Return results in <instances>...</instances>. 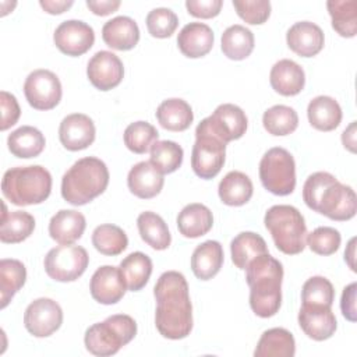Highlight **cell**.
<instances>
[{
	"label": "cell",
	"instance_id": "1",
	"mask_svg": "<svg viewBox=\"0 0 357 357\" xmlns=\"http://www.w3.org/2000/svg\"><path fill=\"white\" fill-rule=\"evenodd\" d=\"M153 296L158 332L172 340L187 337L192 331V305L184 275L177 271L162 273L153 287Z\"/></svg>",
	"mask_w": 357,
	"mask_h": 357
},
{
	"label": "cell",
	"instance_id": "2",
	"mask_svg": "<svg viewBox=\"0 0 357 357\" xmlns=\"http://www.w3.org/2000/svg\"><path fill=\"white\" fill-rule=\"evenodd\" d=\"M303 199L310 209L337 222L354 218L357 211L354 190L328 172L308 176L303 185Z\"/></svg>",
	"mask_w": 357,
	"mask_h": 357
},
{
	"label": "cell",
	"instance_id": "3",
	"mask_svg": "<svg viewBox=\"0 0 357 357\" xmlns=\"http://www.w3.org/2000/svg\"><path fill=\"white\" fill-rule=\"evenodd\" d=\"M250 307L261 318L273 317L282 304L283 266L269 252L254 258L245 268Z\"/></svg>",
	"mask_w": 357,
	"mask_h": 357
},
{
	"label": "cell",
	"instance_id": "4",
	"mask_svg": "<svg viewBox=\"0 0 357 357\" xmlns=\"http://www.w3.org/2000/svg\"><path fill=\"white\" fill-rule=\"evenodd\" d=\"M109 184V170L103 160L95 156L78 159L61 178V197L79 206L99 197Z\"/></svg>",
	"mask_w": 357,
	"mask_h": 357
},
{
	"label": "cell",
	"instance_id": "5",
	"mask_svg": "<svg viewBox=\"0 0 357 357\" xmlns=\"http://www.w3.org/2000/svg\"><path fill=\"white\" fill-rule=\"evenodd\" d=\"M3 195L14 205L26 206L46 201L52 191V174L39 165L8 169L1 180Z\"/></svg>",
	"mask_w": 357,
	"mask_h": 357
},
{
	"label": "cell",
	"instance_id": "6",
	"mask_svg": "<svg viewBox=\"0 0 357 357\" xmlns=\"http://www.w3.org/2000/svg\"><path fill=\"white\" fill-rule=\"evenodd\" d=\"M279 251L287 255L300 254L305 248L307 226L301 212L291 205H273L264 218Z\"/></svg>",
	"mask_w": 357,
	"mask_h": 357
},
{
	"label": "cell",
	"instance_id": "7",
	"mask_svg": "<svg viewBox=\"0 0 357 357\" xmlns=\"http://www.w3.org/2000/svg\"><path fill=\"white\" fill-rule=\"evenodd\" d=\"M137 335V322L127 314H114L91 325L84 336L86 350L99 357L116 354Z\"/></svg>",
	"mask_w": 357,
	"mask_h": 357
},
{
	"label": "cell",
	"instance_id": "8",
	"mask_svg": "<svg viewBox=\"0 0 357 357\" xmlns=\"http://www.w3.org/2000/svg\"><path fill=\"white\" fill-rule=\"evenodd\" d=\"M262 185L275 195H289L296 188V163L289 151L280 146L271 148L259 162Z\"/></svg>",
	"mask_w": 357,
	"mask_h": 357
},
{
	"label": "cell",
	"instance_id": "9",
	"mask_svg": "<svg viewBox=\"0 0 357 357\" xmlns=\"http://www.w3.org/2000/svg\"><path fill=\"white\" fill-rule=\"evenodd\" d=\"M89 257L84 247L74 244H61L52 248L45 259L43 266L47 276L57 282H74L88 268Z\"/></svg>",
	"mask_w": 357,
	"mask_h": 357
},
{
	"label": "cell",
	"instance_id": "10",
	"mask_svg": "<svg viewBox=\"0 0 357 357\" xmlns=\"http://www.w3.org/2000/svg\"><path fill=\"white\" fill-rule=\"evenodd\" d=\"M226 159V144L197 126L195 142L191 152V167L194 173L209 180L218 176Z\"/></svg>",
	"mask_w": 357,
	"mask_h": 357
},
{
	"label": "cell",
	"instance_id": "11",
	"mask_svg": "<svg viewBox=\"0 0 357 357\" xmlns=\"http://www.w3.org/2000/svg\"><path fill=\"white\" fill-rule=\"evenodd\" d=\"M247 124V116L241 107L233 103H223L209 117L204 119L198 127L227 144L241 138L245 134Z\"/></svg>",
	"mask_w": 357,
	"mask_h": 357
},
{
	"label": "cell",
	"instance_id": "12",
	"mask_svg": "<svg viewBox=\"0 0 357 357\" xmlns=\"http://www.w3.org/2000/svg\"><path fill=\"white\" fill-rule=\"evenodd\" d=\"M28 103L36 110H50L61 100V82L50 70H33L24 82Z\"/></svg>",
	"mask_w": 357,
	"mask_h": 357
},
{
	"label": "cell",
	"instance_id": "13",
	"mask_svg": "<svg viewBox=\"0 0 357 357\" xmlns=\"http://www.w3.org/2000/svg\"><path fill=\"white\" fill-rule=\"evenodd\" d=\"M63 324V310L52 298L40 297L33 300L25 310L24 325L35 337L53 335Z\"/></svg>",
	"mask_w": 357,
	"mask_h": 357
},
{
	"label": "cell",
	"instance_id": "14",
	"mask_svg": "<svg viewBox=\"0 0 357 357\" xmlns=\"http://www.w3.org/2000/svg\"><path fill=\"white\" fill-rule=\"evenodd\" d=\"M53 40L61 53L77 57L92 47L95 42V32L92 26L84 21L67 20L56 28Z\"/></svg>",
	"mask_w": 357,
	"mask_h": 357
},
{
	"label": "cell",
	"instance_id": "15",
	"mask_svg": "<svg viewBox=\"0 0 357 357\" xmlns=\"http://www.w3.org/2000/svg\"><path fill=\"white\" fill-rule=\"evenodd\" d=\"M86 75L96 89L110 91L116 88L124 77L123 61L117 54L109 50H99L89 59Z\"/></svg>",
	"mask_w": 357,
	"mask_h": 357
},
{
	"label": "cell",
	"instance_id": "16",
	"mask_svg": "<svg viewBox=\"0 0 357 357\" xmlns=\"http://www.w3.org/2000/svg\"><path fill=\"white\" fill-rule=\"evenodd\" d=\"M126 282L119 268L113 265H103L98 268L89 283L91 296L95 301L110 305L119 303L126 293Z\"/></svg>",
	"mask_w": 357,
	"mask_h": 357
},
{
	"label": "cell",
	"instance_id": "17",
	"mask_svg": "<svg viewBox=\"0 0 357 357\" xmlns=\"http://www.w3.org/2000/svg\"><path fill=\"white\" fill-rule=\"evenodd\" d=\"M96 135L92 119L82 113L66 116L59 127V138L61 145L68 151H81L88 148Z\"/></svg>",
	"mask_w": 357,
	"mask_h": 357
},
{
	"label": "cell",
	"instance_id": "18",
	"mask_svg": "<svg viewBox=\"0 0 357 357\" xmlns=\"http://www.w3.org/2000/svg\"><path fill=\"white\" fill-rule=\"evenodd\" d=\"M298 325L310 339L317 342L329 339L337 328L336 317L331 307L308 304H301L298 311Z\"/></svg>",
	"mask_w": 357,
	"mask_h": 357
},
{
	"label": "cell",
	"instance_id": "19",
	"mask_svg": "<svg viewBox=\"0 0 357 357\" xmlns=\"http://www.w3.org/2000/svg\"><path fill=\"white\" fill-rule=\"evenodd\" d=\"M287 46L300 57H312L324 47V32L311 21L293 24L286 33Z\"/></svg>",
	"mask_w": 357,
	"mask_h": 357
},
{
	"label": "cell",
	"instance_id": "20",
	"mask_svg": "<svg viewBox=\"0 0 357 357\" xmlns=\"http://www.w3.org/2000/svg\"><path fill=\"white\" fill-rule=\"evenodd\" d=\"M213 31L204 22H190L184 25L177 35V46L180 52L190 59H198L208 54L213 46Z\"/></svg>",
	"mask_w": 357,
	"mask_h": 357
},
{
	"label": "cell",
	"instance_id": "21",
	"mask_svg": "<svg viewBox=\"0 0 357 357\" xmlns=\"http://www.w3.org/2000/svg\"><path fill=\"white\" fill-rule=\"evenodd\" d=\"M163 183V173L145 160L134 165L127 176L128 190L141 199L156 197L162 191Z\"/></svg>",
	"mask_w": 357,
	"mask_h": 357
},
{
	"label": "cell",
	"instance_id": "22",
	"mask_svg": "<svg viewBox=\"0 0 357 357\" xmlns=\"http://www.w3.org/2000/svg\"><path fill=\"white\" fill-rule=\"evenodd\" d=\"M271 86L283 96L300 93L305 85V74L301 66L290 59H282L273 64L269 74Z\"/></svg>",
	"mask_w": 357,
	"mask_h": 357
},
{
	"label": "cell",
	"instance_id": "23",
	"mask_svg": "<svg viewBox=\"0 0 357 357\" xmlns=\"http://www.w3.org/2000/svg\"><path fill=\"white\" fill-rule=\"evenodd\" d=\"M102 39L114 50H131L139 40V28L132 18L119 15L105 22Z\"/></svg>",
	"mask_w": 357,
	"mask_h": 357
},
{
	"label": "cell",
	"instance_id": "24",
	"mask_svg": "<svg viewBox=\"0 0 357 357\" xmlns=\"http://www.w3.org/2000/svg\"><path fill=\"white\" fill-rule=\"evenodd\" d=\"M85 216L75 209H61L49 222V234L59 244H73L84 234Z\"/></svg>",
	"mask_w": 357,
	"mask_h": 357
},
{
	"label": "cell",
	"instance_id": "25",
	"mask_svg": "<svg viewBox=\"0 0 357 357\" xmlns=\"http://www.w3.org/2000/svg\"><path fill=\"white\" fill-rule=\"evenodd\" d=\"M223 265V248L216 240L197 245L191 257V269L199 280H209L218 275Z\"/></svg>",
	"mask_w": 357,
	"mask_h": 357
},
{
	"label": "cell",
	"instance_id": "26",
	"mask_svg": "<svg viewBox=\"0 0 357 357\" xmlns=\"http://www.w3.org/2000/svg\"><path fill=\"white\" fill-rule=\"evenodd\" d=\"M178 231L187 238L206 234L213 225V215L208 206L199 202L185 205L177 215Z\"/></svg>",
	"mask_w": 357,
	"mask_h": 357
},
{
	"label": "cell",
	"instance_id": "27",
	"mask_svg": "<svg viewBox=\"0 0 357 357\" xmlns=\"http://www.w3.org/2000/svg\"><path fill=\"white\" fill-rule=\"evenodd\" d=\"M294 354V337L284 328H272L265 331L254 350L255 357H293Z\"/></svg>",
	"mask_w": 357,
	"mask_h": 357
},
{
	"label": "cell",
	"instance_id": "28",
	"mask_svg": "<svg viewBox=\"0 0 357 357\" xmlns=\"http://www.w3.org/2000/svg\"><path fill=\"white\" fill-rule=\"evenodd\" d=\"M307 116L314 128L319 131H332L342 121V109L333 98L319 95L308 103Z\"/></svg>",
	"mask_w": 357,
	"mask_h": 357
},
{
	"label": "cell",
	"instance_id": "29",
	"mask_svg": "<svg viewBox=\"0 0 357 357\" xmlns=\"http://www.w3.org/2000/svg\"><path fill=\"white\" fill-rule=\"evenodd\" d=\"M8 151L21 159L36 158L42 153L46 145L45 135L32 126H22L14 130L7 138Z\"/></svg>",
	"mask_w": 357,
	"mask_h": 357
},
{
	"label": "cell",
	"instance_id": "30",
	"mask_svg": "<svg viewBox=\"0 0 357 357\" xmlns=\"http://www.w3.org/2000/svg\"><path fill=\"white\" fill-rule=\"evenodd\" d=\"M252 181L243 172H229L219 183L218 194L223 204L229 206H241L252 197Z\"/></svg>",
	"mask_w": 357,
	"mask_h": 357
},
{
	"label": "cell",
	"instance_id": "31",
	"mask_svg": "<svg viewBox=\"0 0 357 357\" xmlns=\"http://www.w3.org/2000/svg\"><path fill=\"white\" fill-rule=\"evenodd\" d=\"M156 119L159 124L169 131H184L191 126L194 114L191 106L185 100L170 98L158 106Z\"/></svg>",
	"mask_w": 357,
	"mask_h": 357
},
{
	"label": "cell",
	"instance_id": "32",
	"mask_svg": "<svg viewBox=\"0 0 357 357\" xmlns=\"http://www.w3.org/2000/svg\"><path fill=\"white\" fill-rule=\"evenodd\" d=\"M35 229V219L31 213L25 211H11L7 212L3 204L0 240L8 244H17L26 240Z\"/></svg>",
	"mask_w": 357,
	"mask_h": 357
},
{
	"label": "cell",
	"instance_id": "33",
	"mask_svg": "<svg viewBox=\"0 0 357 357\" xmlns=\"http://www.w3.org/2000/svg\"><path fill=\"white\" fill-rule=\"evenodd\" d=\"M126 286L131 291H138L144 289L152 273V259L141 252L135 251L128 254L119 266Z\"/></svg>",
	"mask_w": 357,
	"mask_h": 357
},
{
	"label": "cell",
	"instance_id": "34",
	"mask_svg": "<svg viewBox=\"0 0 357 357\" xmlns=\"http://www.w3.org/2000/svg\"><path fill=\"white\" fill-rule=\"evenodd\" d=\"M137 226L141 238L153 250H166L172 243V236L166 222L155 212L145 211L137 218Z\"/></svg>",
	"mask_w": 357,
	"mask_h": 357
},
{
	"label": "cell",
	"instance_id": "35",
	"mask_svg": "<svg viewBox=\"0 0 357 357\" xmlns=\"http://www.w3.org/2000/svg\"><path fill=\"white\" fill-rule=\"evenodd\" d=\"M231 261L238 268L245 271L248 264L261 254L268 252L265 240L254 231H241L230 243Z\"/></svg>",
	"mask_w": 357,
	"mask_h": 357
},
{
	"label": "cell",
	"instance_id": "36",
	"mask_svg": "<svg viewBox=\"0 0 357 357\" xmlns=\"http://www.w3.org/2000/svg\"><path fill=\"white\" fill-rule=\"evenodd\" d=\"M222 52L230 60H244L254 50V33L244 25L234 24L222 33Z\"/></svg>",
	"mask_w": 357,
	"mask_h": 357
},
{
	"label": "cell",
	"instance_id": "37",
	"mask_svg": "<svg viewBox=\"0 0 357 357\" xmlns=\"http://www.w3.org/2000/svg\"><path fill=\"white\" fill-rule=\"evenodd\" d=\"M26 269L25 265L13 258L0 261V307L6 308L14 294L25 284Z\"/></svg>",
	"mask_w": 357,
	"mask_h": 357
},
{
	"label": "cell",
	"instance_id": "38",
	"mask_svg": "<svg viewBox=\"0 0 357 357\" xmlns=\"http://www.w3.org/2000/svg\"><path fill=\"white\" fill-rule=\"evenodd\" d=\"M332 18V28L343 38H353L357 33V1L329 0L326 3Z\"/></svg>",
	"mask_w": 357,
	"mask_h": 357
},
{
	"label": "cell",
	"instance_id": "39",
	"mask_svg": "<svg viewBox=\"0 0 357 357\" xmlns=\"http://www.w3.org/2000/svg\"><path fill=\"white\" fill-rule=\"evenodd\" d=\"M92 244L100 254L114 257L127 248L128 238L121 227L112 223H105L93 230Z\"/></svg>",
	"mask_w": 357,
	"mask_h": 357
},
{
	"label": "cell",
	"instance_id": "40",
	"mask_svg": "<svg viewBox=\"0 0 357 357\" xmlns=\"http://www.w3.org/2000/svg\"><path fill=\"white\" fill-rule=\"evenodd\" d=\"M264 128L276 137L289 135L296 131L298 126L297 112L286 105H275L265 110L262 116Z\"/></svg>",
	"mask_w": 357,
	"mask_h": 357
},
{
	"label": "cell",
	"instance_id": "41",
	"mask_svg": "<svg viewBox=\"0 0 357 357\" xmlns=\"http://www.w3.org/2000/svg\"><path fill=\"white\" fill-rule=\"evenodd\" d=\"M183 148L174 141H156L151 148V163L163 174L176 172L183 163Z\"/></svg>",
	"mask_w": 357,
	"mask_h": 357
},
{
	"label": "cell",
	"instance_id": "42",
	"mask_svg": "<svg viewBox=\"0 0 357 357\" xmlns=\"http://www.w3.org/2000/svg\"><path fill=\"white\" fill-rule=\"evenodd\" d=\"M158 130L148 121H134L124 130V144L134 153H145L151 151L152 145L158 141Z\"/></svg>",
	"mask_w": 357,
	"mask_h": 357
},
{
	"label": "cell",
	"instance_id": "43",
	"mask_svg": "<svg viewBox=\"0 0 357 357\" xmlns=\"http://www.w3.org/2000/svg\"><path fill=\"white\" fill-rule=\"evenodd\" d=\"M335 300V289L324 276H312L303 284L301 301L308 305L332 307Z\"/></svg>",
	"mask_w": 357,
	"mask_h": 357
},
{
	"label": "cell",
	"instance_id": "44",
	"mask_svg": "<svg viewBox=\"0 0 357 357\" xmlns=\"http://www.w3.org/2000/svg\"><path fill=\"white\" fill-rule=\"evenodd\" d=\"M146 28L148 32L153 38H169L174 33L177 25H178V18L174 11L166 7H158L153 8L146 15Z\"/></svg>",
	"mask_w": 357,
	"mask_h": 357
},
{
	"label": "cell",
	"instance_id": "45",
	"mask_svg": "<svg viewBox=\"0 0 357 357\" xmlns=\"http://www.w3.org/2000/svg\"><path fill=\"white\" fill-rule=\"evenodd\" d=\"M340 233L329 226H321L307 234L305 243L310 250L318 255H332L340 247Z\"/></svg>",
	"mask_w": 357,
	"mask_h": 357
},
{
	"label": "cell",
	"instance_id": "46",
	"mask_svg": "<svg viewBox=\"0 0 357 357\" xmlns=\"http://www.w3.org/2000/svg\"><path fill=\"white\" fill-rule=\"evenodd\" d=\"M233 7L237 15L251 25H261L271 15L268 0H233Z\"/></svg>",
	"mask_w": 357,
	"mask_h": 357
},
{
	"label": "cell",
	"instance_id": "47",
	"mask_svg": "<svg viewBox=\"0 0 357 357\" xmlns=\"http://www.w3.org/2000/svg\"><path fill=\"white\" fill-rule=\"evenodd\" d=\"M0 105H1V121H0V130L6 131L11 126H14L21 114L20 105L17 102V98L7 92L1 91L0 92Z\"/></svg>",
	"mask_w": 357,
	"mask_h": 357
},
{
	"label": "cell",
	"instance_id": "48",
	"mask_svg": "<svg viewBox=\"0 0 357 357\" xmlns=\"http://www.w3.org/2000/svg\"><path fill=\"white\" fill-rule=\"evenodd\" d=\"M222 0H187V11L197 18H213L220 13Z\"/></svg>",
	"mask_w": 357,
	"mask_h": 357
},
{
	"label": "cell",
	"instance_id": "49",
	"mask_svg": "<svg viewBox=\"0 0 357 357\" xmlns=\"http://www.w3.org/2000/svg\"><path fill=\"white\" fill-rule=\"evenodd\" d=\"M356 291H357V283L353 282L349 286L343 289L342 298H340V310L343 317L350 321H357V310H356Z\"/></svg>",
	"mask_w": 357,
	"mask_h": 357
},
{
	"label": "cell",
	"instance_id": "50",
	"mask_svg": "<svg viewBox=\"0 0 357 357\" xmlns=\"http://www.w3.org/2000/svg\"><path fill=\"white\" fill-rule=\"evenodd\" d=\"M120 4V0H86V7L100 17L114 13Z\"/></svg>",
	"mask_w": 357,
	"mask_h": 357
},
{
	"label": "cell",
	"instance_id": "51",
	"mask_svg": "<svg viewBox=\"0 0 357 357\" xmlns=\"http://www.w3.org/2000/svg\"><path fill=\"white\" fill-rule=\"evenodd\" d=\"M40 7L49 13V14H61L64 11H67L74 1L73 0H40L39 1Z\"/></svg>",
	"mask_w": 357,
	"mask_h": 357
},
{
	"label": "cell",
	"instance_id": "52",
	"mask_svg": "<svg viewBox=\"0 0 357 357\" xmlns=\"http://www.w3.org/2000/svg\"><path fill=\"white\" fill-rule=\"evenodd\" d=\"M342 142L350 152H356V121H351V124L343 131Z\"/></svg>",
	"mask_w": 357,
	"mask_h": 357
},
{
	"label": "cell",
	"instance_id": "53",
	"mask_svg": "<svg viewBox=\"0 0 357 357\" xmlns=\"http://www.w3.org/2000/svg\"><path fill=\"white\" fill-rule=\"evenodd\" d=\"M356 238L353 237L350 241H349V244H347V250L344 251V261L349 264V266H350V269L353 271V272H356V265H354V250H356Z\"/></svg>",
	"mask_w": 357,
	"mask_h": 357
}]
</instances>
